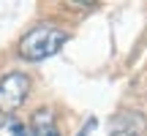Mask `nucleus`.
<instances>
[{
    "instance_id": "obj_6",
    "label": "nucleus",
    "mask_w": 147,
    "mask_h": 136,
    "mask_svg": "<svg viewBox=\"0 0 147 136\" xmlns=\"http://www.w3.org/2000/svg\"><path fill=\"white\" fill-rule=\"evenodd\" d=\"M93 128H95V120H90V123H87V128H82V131H79V136H87Z\"/></svg>"
},
{
    "instance_id": "obj_5",
    "label": "nucleus",
    "mask_w": 147,
    "mask_h": 136,
    "mask_svg": "<svg viewBox=\"0 0 147 136\" xmlns=\"http://www.w3.org/2000/svg\"><path fill=\"white\" fill-rule=\"evenodd\" d=\"M0 136H27V128L14 114H3L0 117Z\"/></svg>"
},
{
    "instance_id": "obj_1",
    "label": "nucleus",
    "mask_w": 147,
    "mask_h": 136,
    "mask_svg": "<svg viewBox=\"0 0 147 136\" xmlns=\"http://www.w3.org/2000/svg\"><path fill=\"white\" fill-rule=\"evenodd\" d=\"M65 41H68V33L63 27L52 25V22H44V25L33 27L19 41V55L25 60H47L52 55H57Z\"/></svg>"
},
{
    "instance_id": "obj_2",
    "label": "nucleus",
    "mask_w": 147,
    "mask_h": 136,
    "mask_svg": "<svg viewBox=\"0 0 147 136\" xmlns=\"http://www.w3.org/2000/svg\"><path fill=\"white\" fill-rule=\"evenodd\" d=\"M27 95H30V79H27V73L14 71V73H5L0 79V112L3 114H11L14 109H19L27 101Z\"/></svg>"
},
{
    "instance_id": "obj_3",
    "label": "nucleus",
    "mask_w": 147,
    "mask_h": 136,
    "mask_svg": "<svg viewBox=\"0 0 147 136\" xmlns=\"http://www.w3.org/2000/svg\"><path fill=\"white\" fill-rule=\"evenodd\" d=\"M147 120L136 112H120V114L112 120V133L115 136H139L144 133Z\"/></svg>"
},
{
    "instance_id": "obj_4",
    "label": "nucleus",
    "mask_w": 147,
    "mask_h": 136,
    "mask_svg": "<svg viewBox=\"0 0 147 136\" xmlns=\"http://www.w3.org/2000/svg\"><path fill=\"white\" fill-rule=\"evenodd\" d=\"M30 133L33 136H60L55 112L52 109H38L30 120Z\"/></svg>"
}]
</instances>
